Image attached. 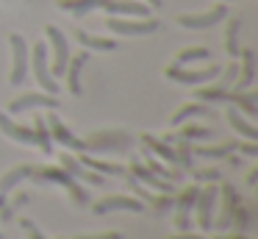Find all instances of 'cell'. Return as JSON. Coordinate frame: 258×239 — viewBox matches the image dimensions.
Returning <instances> with one entry per match:
<instances>
[{"instance_id": "cell-1", "label": "cell", "mask_w": 258, "mask_h": 239, "mask_svg": "<svg viewBox=\"0 0 258 239\" xmlns=\"http://www.w3.org/2000/svg\"><path fill=\"white\" fill-rule=\"evenodd\" d=\"M64 11H73V14H89L92 9H106L111 14H136V17H147L150 14V6L147 3H134V0H58Z\"/></svg>"}, {"instance_id": "cell-2", "label": "cell", "mask_w": 258, "mask_h": 239, "mask_svg": "<svg viewBox=\"0 0 258 239\" xmlns=\"http://www.w3.org/2000/svg\"><path fill=\"white\" fill-rule=\"evenodd\" d=\"M31 178H34V181H39V183H61V186L70 192V198H73L75 206H86V203H89V195H86L84 189L75 183V178L67 175L61 167H34Z\"/></svg>"}, {"instance_id": "cell-3", "label": "cell", "mask_w": 258, "mask_h": 239, "mask_svg": "<svg viewBox=\"0 0 258 239\" xmlns=\"http://www.w3.org/2000/svg\"><path fill=\"white\" fill-rule=\"evenodd\" d=\"M134 145V136L125 131H103L84 139V153H108V150H128Z\"/></svg>"}, {"instance_id": "cell-4", "label": "cell", "mask_w": 258, "mask_h": 239, "mask_svg": "<svg viewBox=\"0 0 258 239\" xmlns=\"http://www.w3.org/2000/svg\"><path fill=\"white\" fill-rule=\"evenodd\" d=\"M9 44H12V75H9V81L20 86L25 81V72H28V44L20 33H9Z\"/></svg>"}, {"instance_id": "cell-5", "label": "cell", "mask_w": 258, "mask_h": 239, "mask_svg": "<svg viewBox=\"0 0 258 239\" xmlns=\"http://www.w3.org/2000/svg\"><path fill=\"white\" fill-rule=\"evenodd\" d=\"M31 64H34L36 83H39V86L45 89L47 94H56V92H58V83L53 81L50 67H47V47H45V42H36V44H34V56H31Z\"/></svg>"}, {"instance_id": "cell-6", "label": "cell", "mask_w": 258, "mask_h": 239, "mask_svg": "<svg viewBox=\"0 0 258 239\" xmlns=\"http://www.w3.org/2000/svg\"><path fill=\"white\" fill-rule=\"evenodd\" d=\"M106 28L111 33H122V36H142V33H156L158 31V20H117V17H108Z\"/></svg>"}, {"instance_id": "cell-7", "label": "cell", "mask_w": 258, "mask_h": 239, "mask_svg": "<svg viewBox=\"0 0 258 239\" xmlns=\"http://www.w3.org/2000/svg\"><path fill=\"white\" fill-rule=\"evenodd\" d=\"M164 75L169 81H178V83H186V86H195V83H203V81H211V78L219 75V67L211 64V67H203V70H183V67L172 64L164 70Z\"/></svg>"}, {"instance_id": "cell-8", "label": "cell", "mask_w": 258, "mask_h": 239, "mask_svg": "<svg viewBox=\"0 0 258 239\" xmlns=\"http://www.w3.org/2000/svg\"><path fill=\"white\" fill-rule=\"evenodd\" d=\"M45 122H47V131H50V139H56L61 148L73 150V153H84V139L75 136V133L70 131L61 120H58V114H47Z\"/></svg>"}, {"instance_id": "cell-9", "label": "cell", "mask_w": 258, "mask_h": 239, "mask_svg": "<svg viewBox=\"0 0 258 239\" xmlns=\"http://www.w3.org/2000/svg\"><path fill=\"white\" fill-rule=\"evenodd\" d=\"M214 206H217V186H203L197 192L195 200V209H197V225L203 231H211V222H214Z\"/></svg>"}, {"instance_id": "cell-10", "label": "cell", "mask_w": 258, "mask_h": 239, "mask_svg": "<svg viewBox=\"0 0 258 239\" xmlns=\"http://www.w3.org/2000/svg\"><path fill=\"white\" fill-rule=\"evenodd\" d=\"M28 109H58V98L56 94H47V92H42V94L28 92V94L14 98L12 103H9V111H12V114H23V111H28Z\"/></svg>"}, {"instance_id": "cell-11", "label": "cell", "mask_w": 258, "mask_h": 239, "mask_svg": "<svg viewBox=\"0 0 258 239\" xmlns=\"http://www.w3.org/2000/svg\"><path fill=\"white\" fill-rule=\"evenodd\" d=\"M92 211L95 214H108V211H145V203L136 198H128V195H108V198L97 200L95 206H92Z\"/></svg>"}, {"instance_id": "cell-12", "label": "cell", "mask_w": 258, "mask_h": 239, "mask_svg": "<svg viewBox=\"0 0 258 239\" xmlns=\"http://www.w3.org/2000/svg\"><path fill=\"white\" fill-rule=\"evenodd\" d=\"M225 14H228L225 6H214L211 11H203V14H178V25L203 31V28H214L217 22H222Z\"/></svg>"}, {"instance_id": "cell-13", "label": "cell", "mask_w": 258, "mask_h": 239, "mask_svg": "<svg viewBox=\"0 0 258 239\" xmlns=\"http://www.w3.org/2000/svg\"><path fill=\"white\" fill-rule=\"evenodd\" d=\"M45 33H47V39H50V44H53V72H56V75H64L67 61H70V44H67V39H64V33L58 31L56 25H47Z\"/></svg>"}, {"instance_id": "cell-14", "label": "cell", "mask_w": 258, "mask_h": 239, "mask_svg": "<svg viewBox=\"0 0 258 239\" xmlns=\"http://www.w3.org/2000/svg\"><path fill=\"white\" fill-rule=\"evenodd\" d=\"M58 164H61V170L67 172V175H73V178H81V181H86V183H92V186H103L106 183V178L100 175V172H92V170H86L84 164H81L75 156H70V153H58Z\"/></svg>"}, {"instance_id": "cell-15", "label": "cell", "mask_w": 258, "mask_h": 239, "mask_svg": "<svg viewBox=\"0 0 258 239\" xmlns=\"http://www.w3.org/2000/svg\"><path fill=\"white\" fill-rule=\"evenodd\" d=\"M197 192H200V186H186L183 192L178 195V211H175V228H178V231H189Z\"/></svg>"}, {"instance_id": "cell-16", "label": "cell", "mask_w": 258, "mask_h": 239, "mask_svg": "<svg viewBox=\"0 0 258 239\" xmlns=\"http://www.w3.org/2000/svg\"><path fill=\"white\" fill-rule=\"evenodd\" d=\"M128 172L136 178V181H142V183H147V186H153L156 192H161V195H175V186H172V181H164V178H158V175H153L150 170H147L142 161H131V167H128Z\"/></svg>"}, {"instance_id": "cell-17", "label": "cell", "mask_w": 258, "mask_h": 239, "mask_svg": "<svg viewBox=\"0 0 258 239\" xmlns=\"http://www.w3.org/2000/svg\"><path fill=\"white\" fill-rule=\"evenodd\" d=\"M0 131L6 133L9 139H14V142H23V145H36L34 139V128L28 125H20V122H14L9 114H3L0 111Z\"/></svg>"}, {"instance_id": "cell-18", "label": "cell", "mask_w": 258, "mask_h": 239, "mask_svg": "<svg viewBox=\"0 0 258 239\" xmlns=\"http://www.w3.org/2000/svg\"><path fill=\"white\" fill-rule=\"evenodd\" d=\"M241 203V198L236 195V189L230 186V183H225L222 186V217H219L217 222H211V228H219V231H225V228H230V220H233V209Z\"/></svg>"}, {"instance_id": "cell-19", "label": "cell", "mask_w": 258, "mask_h": 239, "mask_svg": "<svg viewBox=\"0 0 258 239\" xmlns=\"http://www.w3.org/2000/svg\"><path fill=\"white\" fill-rule=\"evenodd\" d=\"M89 61V50H81L78 56H70L67 61V83H70V92L73 94H81V70H84V64Z\"/></svg>"}, {"instance_id": "cell-20", "label": "cell", "mask_w": 258, "mask_h": 239, "mask_svg": "<svg viewBox=\"0 0 258 239\" xmlns=\"http://www.w3.org/2000/svg\"><path fill=\"white\" fill-rule=\"evenodd\" d=\"M241 56V70L236 78V92H244L252 86V78H255V53L252 50H239Z\"/></svg>"}, {"instance_id": "cell-21", "label": "cell", "mask_w": 258, "mask_h": 239, "mask_svg": "<svg viewBox=\"0 0 258 239\" xmlns=\"http://www.w3.org/2000/svg\"><path fill=\"white\" fill-rule=\"evenodd\" d=\"M225 117H228V125L233 128L236 133H241V136H244V139H250V142H255V139H258V128L252 125V122H247L244 117L239 114V109H236L233 103L228 106V114H225Z\"/></svg>"}, {"instance_id": "cell-22", "label": "cell", "mask_w": 258, "mask_h": 239, "mask_svg": "<svg viewBox=\"0 0 258 239\" xmlns=\"http://www.w3.org/2000/svg\"><path fill=\"white\" fill-rule=\"evenodd\" d=\"M31 172H34L31 164H20V167H14V170H9L6 175H0V195H9L14 186H20L25 178H31Z\"/></svg>"}, {"instance_id": "cell-23", "label": "cell", "mask_w": 258, "mask_h": 239, "mask_svg": "<svg viewBox=\"0 0 258 239\" xmlns=\"http://www.w3.org/2000/svg\"><path fill=\"white\" fill-rule=\"evenodd\" d=\"M142 142H145V148L150 150V153H156L158 159L169 161V164H178V159H175V148H169V142L156 139V136H150V133H145V136H142Z\"/></svg>"}, {"instance_id": "cell-24", "label": "cell", "mask_w": 258, "mask_h": 239, "mask_svg": "<svg viewBox=\"0 0 258 239\" xmlns=\"http://www.w3.org/2000/svg\"><path fill=\"white\" fill-rule=\"evenodd\" d=\"M78 161L84 167H89V170H97L100 175H125V167H119V164H108V161H100V159H92L89 153H78Z\"/></svg>"}, {"instance_id": "cell-25", "label": "cell", "mask_w": 258, "mask_h": 239, "mask_svg": "<svg viewBox=\"0 0 258 239\" xmlns=\"http://www.w3.org/2000/svg\"><path fill=\"white\" fill-rule=\"evenodd\" d=\"M211 114V109H208L206 103H186V106H180L178 111L172 114V125H183L186 120H191V117H208Z\"/></svg>"}, {"instance_id": "cell-26", "label": "cell", "mask_w": 258, "mask_h": 239, "mask_svg": "<svg viewBox=\"0 0 258 239\" xmlns=\"http://www.w3.org/2000/svg\"><path fill=\"white\" fill-rule=\"evenodd\" d=\"M228 103H233L236 109H244L250 117L258 114V94L255 92H228Z\"/></svg>"}, {"instance_id": "cell-27", "label": "cell", "mask_w": 258, "mask_h": 239, "mask_svg": "<svg viewBox=\"0 0 258 239\" xmlns=\"http://www.w3.org/2000/svg\"><path fill=\"white\" fill-rule=\"evenodd\" d=\"M145 161H147V164H145L147 170H150L153 175L164 178V181H180V178H183V170H167V167H161V161H158L147 148H145Z\"/></svg>"}, {"instance_id": "cell-28", "label": "cell", "mask_w": 258, "mask_h": 239, "mask_svg": "<svg viewBox=\"0 0 258 239\" xmlns=\"http://www.w3.org/2000/svg\"><path fill=\"white\" fill-rule=\"evenodd\" d=\"M34 139H36V145H39V150L45 156L53 153V139H50V131H47V122L42 114L34 117Z\"/></svg>"}, {"instance_id": "cell-29", "label": "cell", "mask_w": 258, "mask_h": 239, "mask_svg": "<svg viewBox=\"0 0 258 239\" xmlns=\"http://www.w3.org/2000/svg\"><path fill=\"white\" fill-rule=\"evenodd\" d=\"M236 145L239 142H222V145H214V148H195L191 145V156H200V159H225V156L236 153Z\"/></svg>"}, {"instance_id": "cell-30", "label": "cell", "mask_w": 258, "mask_h": 239, "mask_svg": "<svg viewBox=\"0 0 258 239\" xmlns=\"http://www.w3.org/2000/svg\"><path fill=\"white\" fill-rule=\"evenodd\" d=\"M75 36H78V42L84 44V47H89V50H114V47H117V42H114V39L92 36V33H86V31H78Z\"/></svg>"}, {"instance_id": "cell-31", "label": "cell", "mask_w": 258, "mask_h": 239, "mask_svg": "<svg viewBox=\"0 0 258 239\" xmlns=\"http://www.w3.org/2000/svg\"><path fill=\"white\" fill-rule=\"evenodd\" d=\"M208 136H214L211 128H203V125H183L178 136H169V133H167V139H164V142H169V139H186V142H191V139H208Z\"/></svg>"}, {"instance_id": "cell-32", "label": "cell", "mask_w": 258, "mask_h": 239, "mask_svg": "<svg viewBox=\"0 0 258 239\" xmlns=\"http://www.w3.org/2000/svg\"><path fill=\"white\" fill-rule=\"evenodd\" d=\"M195 98H197V100H203V103H228V89H219V86L197 89Z\"/></svg>"}, {"instance_id": "cell-33", "label": "cell", "mask_w": 258, "mask_h": 239, "mask_svg": "<svg viewBox=\"0 0 258 239\" xmlns=\"http://www.w3.org/2000/svg\"><path fill=\"white\" fill-rule=\"evenodd\" d=\"M225 47H228V56H230V59H236V56H239V20H228Z\"/></svg>"}, {"instance_id": "cell-34", "label": "cell", "mask_w": 258, "mask_h": 239, "mask_svg": "<svg viewBox=\"0 0 258 239\" xmlns=\"http://www.w3.org/2000/svg\"><path fill=\"white\" fill-rule=\"evenodd\" d=\"M169 142H175V159H178V164L183 170H191V142H186V139H169Z\"/></svg>"}, {"instance_id": "cell-35", "label": "cell", "mask_w": 258, "mask_h": 239, "mask_svg": "<svg viewBox=\"0 0 258 239\" xmlns=\"http://www.w3.org/2000/svg\"><path fill=\"white\" fill-rule=\"evenodd\" d=\"M200 59H208L206 47H186V50H180V53L175 56V64L183 67V64H189V61H200Z\"/></svg>"}, {"instance_id": "cell-36", "label": "cell", "mask_w": 258, "mask_h": 239, "mask_svg": "<svg viewBox=\"0 0 258 239\" xmlns=\"http://www.w3.org/2000/svg\"><path fill=\"white\" fill-rule=\"evenodd\" d=\"M236 78H239V67H236V61H230L228 67H225V72L219 75V81L214 83V86H219V89H230L236 83Z\"/></svg>"}, {"instance_id": "cell-37", "label": "cell", "mask_w": 258, "mask_h": 239, "mask_svg": "<svg viewBox=\"0 0 258 239\" xmlns=\"http://www.w3.org/2000/svg\"><path fill=\"white\" fill-rule=\"evenodd\" d=\"M191 178H195V181L214 183V181H219V170H191Z\"/></svg>"}, {"instance_id": "cell-38", "label": "cell", "mask_w": 258, "mask_h": 239, "mask_svg": "<svg viewBox=\"0 0 258 239\" xmlns=\"http://www.w3.org/2000/svg\"><path fill=\"white\" fill-rule=\"evenodd\" d=\"M147 203H150L156 211H167V209H172V195H161V198H150Z\"/></svg>"}, {"instance_id": "cell-39", "label": "cell", "mask_w": 258, "mask_h": 239, "mask_svg": "<svg viewBox=\"0 0 258 239\" xmlns=\"http://www.w3.org/2000/svg\"><path fill=\"white\" fill-rule=\"evenodd\" d=\"M236 150H241L244 156H258V145L255 142H239V145H236Z\"/></svg>"}, {"instance_id": "cell-40", "label": "cell", "mask_w": 258, "mask_h": 239, "mask_svg": "<svg viewBox=\"0 0 258 239\" xmlns=\"http://www.w3.org/2000/svg\"><path fill=\"white\" fill-rule=\"evenodd\" d=\"M75 239H122V233H92V236H75Z\"/></svg>"}, {"instance_id": "cell-41", "label": "cell", "mask_w": 258, "mask_h": 239, "mask_svg": "<svg viewBox=\"0 0 258 239\" xmlns=\"http://www.w3.org/2000/svg\"><path fill=\"white\" fill-rule=\"evenodd\" d=\"M167 239H206V236H200V233H189V231H178L175 236H167Z\"/></svg>"}, {"instance_id": "cell-42", "label": "cell", "mask_w": 258, "mask_h": 239, "mask_svg": "<svg viewBox=\"0 0 258 239\" xmlns=\"http://www.w3.org/2000/svg\"><path fill=\"white\" fill-rule=\"evenodd\" d=\"M219 239H250L247 233H222Z\"/></svg>"}, {"instance_id": "cell-43", "label": "cell", "mask_w": 258, "mask_h": 239, "mask_svg": "<svg viewBox=\"0 0 258 239\" xmlns=\"http://www.w3.org/2000/svg\"><path fill=\"white\" fill-rule=\"evenodd\" d=\"M258 181V170H250V175H247V183H250V186H252V183H255Z\"/></svg>"}, {"instance_id": "cell-44", "label": "cell", "mask_w": 258, "mask_h": 239, "mask_svg": "<svg viewBox=\"0 0 258 239\" xmlns=\"http://www.w3.org/2000/svg\"><path fill=\"white\" fill-rule=\"evenodd\" d=\"M147 6H150V9H158V6H161V0H145Z\"/></svg>"}, {"instance_id": "cell-45", "label": "cell", "mask_w": 258, "mask_h": 239, "mask_svg": "<svg viewBox=\"0 0 258 239\" xmlns=\"http://www.w3.org/2000/svg\"><path fill=\"white\" fill-rule=\"evenodd\" d=\"M3 206H6V195H0V209H3Z\"/></svg>"}, {"instance_id": "cell-46", "label": "cell", "mask_w": 258, "mask_h": 239, "mask_svg": "<svg viewBox=\"0 0 258 239\" xmlns=\"http://www.w3.org/2000/svg\"><path fill=\"white\" fill-rule=\"evenodd\" d=\"M222 3H228V0H222Z\"/></svg>"}, {"instance_id": "cell-47", "label": "cell", "mask_w": 258, "mask_h": 239, "mask_svg": "<svg viewBox=\"0 0 258 239\" xmlns=\"http://www.w3.org/2000/svg\"><path fill=\"white\" fill-rule=\"evenodd\" d=\"M0 239H3V236H0Z\"/></svg>"}]
</instances>
